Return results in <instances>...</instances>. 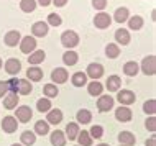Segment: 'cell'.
Returning <instances> with one entry per match:
<instances>
[{
	"label": "cell",
	"instance_id": "obj_1",
	"mask_svg": "<svg viewBox=\"0 0 156 146\" xmlns=\"http://www.w3.org/2000/svg\"><path fill=\"white\" fill-rule=\"evenodd\" d=\"M61 43H62V46L67 48V49L76 48L79 44V35L73 30H67L61 35Z\"/></svg>",
	"mask_w": 156,
	"mask_h": 146
},
{
	"label": "cell",
	"instance_id": "obj_2",
	"mask_svg": "<svg viewBox=\"0 0 156 146\" xmlns=\"http://www.w3.org/2000/svg\"><path fill=\"white\" fill-rule=\"evenodd\" d=\"M140 69L143 71V74H146V76H154L156 74V56L154 54H150V56H146L145 59L141 61Z\"/></svg>",
	"mask_w": 156,
	"mask_h": 146
},
{
	"label": "cell",
	"instance_id": "obj_3",
	"mask_svg": "<svg viewBox=\"0 0 156 146\" xmlns=\"http://www.w3.org/2000/svg\"><path fill=\"white\" fill-rule=\"evenodd\" d=\"M18 44H20V49H22V53H25V54H31V53L36 49V40L33 38V36H30V35L20 40Z\"/></svg>",
	"mask_w": 156,
	"mask_h": 146
},
{
	"label": "cell",
	"instance_id": "obj_4",
	"mask_svg": "<svg viewBox=\"0 0 156 146\" xmlns=\"http://www.w3.org/2000/svg\"><path fill=\"white\" fill-rule=\"evenodd\" d=\"M112 23V16L108 13H105V12H100V13L95 15L94 18V25L95 28H99V30H105V28H108Z\"/></svg>",
	"mask_w": 156,
	"mask_h": 146
},
{
	"label": "cell",
	"instance_id": "obj_5",
	"mask_svg": "<svg viewBox=\"0 0 156 146\" xmlns=\"http://www.w3.org/2000/svg\"><path fill=\"white\" fill-rule=\"evenodd\" d=\"M113 103H115V100L113 97L110 95H99V100H97V108H99V112H110Z\"/></svg>",
	"mask_w": 156,
	"mask_h": 146
},
{
	"label": "cell",
	"instance_id": "obj_6",
	"mask_svg": "<svg viewBox=\"0 0 156 146\" xmlns=\"http://www.w3.org/2000/svg\"><path fill=\"white\" fill-rule=\"evenodd\" d=\"M117 100H119L122 105L128 107V105H132L135 100H136V97H135V94L132 92V90L122 89V90H119V94H117Z\"/></svg>",
	"mask_w": 156,
	"mask_h": 146
},
{
	"label": "cell",
	"instance_id": "obj_7",
	"mask_svg": "<svg viewBox=\"0 0 156 146\" xmlns=\"http://www.w3.org/2000/svg\"><path fill=\"white\" fill-rule=\"evenodd\" d=\"M86 76L90 77L92 81H97V79H100V77L104 76V66L99 64V62H92V64H89V68H87Z\"/></svg>",
	"mask_w": 156,
	"mask_h": 146
},
{
	"label": "cell",
	"instance_id": "obj_8",
	"mask_svg": "<svg viewBox=\"0 0 156 146\" xmlns=\"http://www.w3.org/2000/svg\"><path fill=\"white\" fill-rule=\"evenodd\" d=\"M31 116H33V112H31V108L28 105L18 107V108H16V112H15V118L20 120L22 123H28L31 120Z\"/></svg>",
	"mask_w": 156,
	"mask_h": 146
},
{
	"label": "cell",
	"instance_id": "obj_9",
	"mask_svg": "<svg viewBox=\"0 0 156 146\" xmlns=\"http://www.w3.org/2000/svg\"><path fill=\"white\" fill-rule=\"evenodd\" d=\"M48 31H49V26L46 22H36V23H33V26H31L33 38H43V36L48 35Z\"/></svg>",
	"mask_w": 156,
	"mask_h": 146
},
{
	"label": "cell",
	"instance_id": "obj_10",
	"mask_svg": "<svg viewBox=\"0 0 156 146\" xmlns=\"http://www.w3.org/2000/svg\"><path fill=\"white\" fill-rule=\"evenodd\" d=\"M2 128H3V131L8 133V135H12V133H15L16 131V128H18V122H16V118L15 116H5V118L2 120Z\"/></svg>",
	"mask_w": 156,
	"mask_h": 146
},
{
	"label": "cell",
	"instance_id": "obj_11",
	"mask_svg": "<svg viewBox=\"0 0 156 146\" xmlns=\"http://www.w3.org/2000/svg\"><path fill=\"white\" fill-rule=\"evenodd\" d=\"M18 100H20V97L16 92H7V95L3 97V107L7 110H13L18 105Z\"/></svg>",
	"mask_w": 156,
	"mask_h": 146
},
{
	"label": "cell",
	"instance_id": "obj_12",
	"mask_svg": "<svg viewBox=\"0 0 156 146\" xmlns=\"http://www.w3.org/2000/svg\"><path fill=\"white\" fill-rule=\"evenodd\" d=\"M67 77H69V74L64 68H56L51 72V81H54V84H64Z\"/></svg>",
	"mask_w": 156,
	"mask_h": 146
},
{
	"label": "cell",
	"instance_id": "obj_13",
	"mask_svg": "<svg viewBox=\"0 0 156 146\" xmlns=\"http://www.w3.org/2000/svg\"><path fill=\"white\" fill-rule=\"evenodd\" d=\"M132 110H130L128 107H119L115 110V118L119 120V122H122V123H126V122H130L132 120Z\"/></svg>",
	"mask_w": 156,
	"mask_h": 146
},
{
	"label": "cell",
	"instance_id": "obj_14",
	"mask_svg": "<svg viewBox=\"0 0 156 146\" xmlns=\"http://www.w3.org/2000/svg\"><path fill=\"white\" fill-rule=\"evenodd\" d=\"M20 40H22V35H20V31H16V30L8 31L5 35V38H3L5 44H7V46H10V48H15L16 44L20 43Z\"/></svg>",
	"mask_w": 156,
	"mask_h": 146
},
{
	"label": "cell",
	"instance_id": "obj_15",
	"mask_svg": "<svg viewBox=\"0 0 156 146\" xmlns=\"http://www.w3.org/2000/svg\"><path fill=\"white\" fill-rule=\"evenodd\" d=\"M20 69H22V62L18 59H15V57H10V59H7L5 62V71L10 76H15V74L20 72Z\"/></svg>",
	"mask_w": 156,
	"mask_h": 146
},
{
	"label": "cell",
	"instance_id": "obj_16",
	"mask_svg": "<svg viewBox=\"0 0 156 146\" xmlns=\"http://www.w3.org/2000/svg\"><path fill=\"white\" fill-rule=\"evenodd\" d=\"M49 140H51L53 146H66V135H64V131H61V130L53 131L51 136H49Z\"/></svg>",
	"mask_w": 156,
	"mask_h": 146
},
{
	"label": "cell",
	"instance_id": "obj_17",
	"mask_svg": "<svg viewBox=\"0 0 156 146\" xmlns=\"http://www.w3.org/2000/svg\"><path fill=\"white\" fill-rule=\"evenodd\" d=\"M46 122L51 125H58L62 122V112L59 108H54V110H49L48 115H46Z\"/></svg>",
	"mask_w": 156,
	"mask_h": 146
},
{
	"label": "cell",
	"instance_id": "obj_18",
	"mask_svg": "<svg viewBox=\"0 0 156 146\" xmlns=\"http://www.w3.org/2000/svg\"><path fill=\"white\" fill-rule=\"evenodd\" d=\"M128 18H130V10H128L126 7L117 8L115 13H113V20H115L117 23H125Z\"/></svg>",
	"mask_w": 156,
	"mask_h": 146
},
{
	"label": "cell",
	"instance_id": "obj_19",
	"mask_svg": "<svg viewBox=\"0 0 156 146\" xmlns=\"http://www.w3.org/2000/svg\"><path fill=\"white\" fill-rule=\"evenodd\" d=\"M44 57H46V53L43 49H35V51L28 56V62H30L31 66H36V64H40V62H43Z\"/></svg>",
	"mask_w": 156,
	"mask_h": 146
},
{
	"label": "cell",
	"instance_id": "obj_20",
	"mask_svg": "<svg viewBox=\"0 0 156 146\" xmlns=\"http://www.w3.org/2000/svg\"><path fill=\"white\" fill-rule=\"evenodd\" d=\"M119 141H120L122 146H133L136 138H135V135L130 131H122V133H119Z\"/></svg>",
	"mask_w": 156,
	"mask_h": 146
},
{
	"label": "cell",
	"instance_id": "obj_21",
	"mask_svg": "<svg viewBox=\"0 0 156 146\" xmlns=\"http://www.w3.org/2000/svg\"><path fill=\"white\" fill-rule=\"evenodd\" d=\"M138 71H140V64H138V62H135V61L125 62V66H123V72H125V76L135 77V76L138 74Z\"/></svg>",
	"mask_w": 156,
	"mask_h": 146
},
{
	"label": "cell",
	"instance_id": "obj_22",
	"mask_svg": "<svg viewBox=\"0 0 156 146\" xmlns=\"http://www.w3.org/2000/svg\"><path fill=\"white\" fill-rule=\"evenodd\" d=\"M33 90V85L28 79H18V87H16V92L23 94V95H30Z\"/></svg>",
	"mask_w": 156,
	"mask_h": 146
},
{
	"label": "cell",
	"instance_id": "obj_23",
	"mask_svg": "<svg viewBox=\"0 0 156 146\" xmlns=\"http://www.w3.org/2000/svg\"><path fill=\"white\" fill-rule=\"evenodd\" d=\"M115 41L117 44H128L130 43V33L128 30H125V28H119V30L115 31Z\"/></svg>",
	"mask_w": 156,
	"mask_h": 146
},
{
	"label": "cell",
	"instance_id": "obj_24",
	"mask_svg": "<svg viewBox=\"0 0 156 146\" xmlns=\"http://www.w3.org/2000/svg\"><path fill=\"white\" fill-rule=\"evenodd\" d=\"M79 61V54L76 51H71V49H67V51L62 54V62H64L66 66H76Z\"/></svg>",
	"mask_w": 156,
	"mask_h": 146
},
{
	"label": "cell",
	"instance_id": "obj_25",
	"mask_svg": "<svg viewBox=\"0 0 156 146\" xmlns=\"http://www.w3.org/2000/svg\"><path fill=\"white\" fill-rule=\"evenodd\" d=\"M126 22H128V28H130V30L138 31V30H141V28H143V23H145V20H143L140 15H133V16H130Z\"/></svg>",
	"mask_w": 156,
	"mask_h": 146
},
{
	"label": "cell",
	"instance_id": "obj_26",
	"mask_svg": "<svg viewBox=\"0 0 156 146\" xmlns=\"http://www.w3.org/2000/svg\"><path fill=\"white\" fill-rule=\"evenodd\" d=\"M71 82H73L74 87H82L87 84V76L86 72H82V71H79V72H74L73 77H71Z\"/></svg>",
	"mask_w": 156,
	"mask_h": 146
},
{
	"label": "cell",
	"instance_id": "obj_27",
	"mask_svg": "<svg viewBox=\"0 0 156 146\" xmlns=\"http://www.w3.org/2000/svg\"><path fill=\"white\" fill-rule=\"evenodd\" d=\"M120 84H122V79L119 76H108V79H107L108 92H117V90H120Z\"/></svg>",
	"mask_w": 156,
	"mask_h": 146
},
{
	"label": "cell",
	"instance_id": "obj_28",
	"mask_svg": "<svg viewBox=\"0 0 156 146\" xmlns=\"http://www.w3.org/2000/svg\"><path fill=\"white\" fill-rule=\"evenodd\" d=\"M35 135H40V136H44L49 133V123L44 122V120H40V122L35 123Z\"/></svg>",
	"mask_w": 156,
	"mask_h": 146
},
{
	"label": "cell",
	"instance_id": "obj_29",
	"mask_svg": "<svg viewBox=\"0 0 156 146\" xmlns=\"http://www.w3.org/2000/svg\"><path fill=\"white\" fill-rule=\"evenodd\" d=\"M20 141H22L23 146H31V144H35V141H36V135H35L33 131L27 130V131L22 133V136H20Z\"/></svg>",
	"mask_w": 156,
	"mask_h": 146
},
{
	"label": "cell",
	"instance_id": "obj_30",
	"mask_svg": "<svg viewBox=\"0 0 156 146\" xmlns=\"http://www.w3.org/2000/svg\"><path fill=\"white\" fill-rule=\"evenodd\" d=\"M102 90H104V85L100 84L99 81H92L89 85H87V92L90 95H94V97H99V95H102Z\"/></svg>",
	"mask_w": 156,
	"mask_h": 146
},
{
	"label": "cell",
	"instance_id": "obj_31",
	"mask_svg": "<svg viewBox=\"0 0 156 146\" xmlns=\"http://www.w3.org/2000/svg\"><path fill=\"white\" fill-rule=\"evenodd\" d=\"M79 131H81V130H79V123H67V127H66V136L71 141H74L76 138H77Z\"/></svg>",
	"mask_w": 156,
	"mask_h": 146
},
{
	"label": "cell",
	"instance_id": "obj_32",
	"mask_svg": "<svg viewBox=\"0 0 156 146\" xmlns=\"http://www.w3.org/2000/svg\"><path fill=\"white\" fill-rule=\"evenodd\" d=\"M76 120H77V123H82V125L90 123L92 113H90L89 110H86V108H82V110H79V112H77V115H76Z\"/></svg>",
	"mask_w": 156,
	"mask_h": 146
},
{
	"label": "cell",
	"instance_id": "obj_33",
	"mask_svg": "<svg viewBox=\"0 0 156 146\" xmlns=\"http://www.w3.org/2000/svg\"><path fill=\"white\" fill-rule=\"evenodd\" d=\"M27 77L33 82H38V81L43 79V71H41L40 68H30L27 71Z\"/></svg>",
	"mask_w": 156,
	"mask_h": 146
},
{
	"label": "cell",
	"instance_id": "obj_34",
	"mask_svg": "<svg viewBox=\"0 0 156 146\" xmlns=\"http://www.w3.org/2000/svg\"><path fill=\"white\" fill-rule=\"evenodd\" d=\"M105 54H107V57H110V59H115V57H119L120 54V48L117 43H110L105 46Z\"/></svg>",
	"mask_w": 156,
	"mask_h": 146
},
{
	"label": "cell",
	"instance_id": "obj_35",
	"mask_svg": "<svg viewBox=\"0 0 156 146\" xmlns=\"http://www.w3.org/2000/svg\"><path fill=\"white\" fill-rule=\"evenodd\" d=\"M76 140H79V146H92V138H90L89 131H86V130L79 131Z\"/></svg>",
	"mask_w": 156,
	"mask_h": 146
},
{
	"label": "cell",
	"instance_id": "obj_36",
	"mask_svg": "<svg viewBox=\"0 0 156 146\" xmlns=\"http://www.w3.org/2000/svg\"><path fill=\"white\" fill-rule=\"evenodd\" d=\"M36 8V0H22L20 2V10L25 13H30Z\"/></svg>",
	"mask_w": 156,
	"mask_h": 146
},
{
	"label": "cell",
	"instance_id": "obj_37",
	"mask_svg": "<svg viewBox=\"0 0 156 146\" xmlns=\"http://www.w3.org/2000/svg\"><path fill=\"white\" fill-rule=\"evenodd\" d=\"M43 92L46 95V99H53V97H58V94H59V90H58L56 84H46Z\"/></svg>",
	"mask_w": 156,
	"mask_h": 146
},
{
	"label": "cell",
	"instance_id": "obj_38",
	"mask_svg": "<svg viewBox=\"0 0 156 146\" xmlns=\"http://www.w3.org/2000/svg\"><path fill=\"white\" fill-rule=\"evenodd\" d=\"M36 108H38V112H46L48 113L49 110H51V102H49V99H40L36 102Z\"/></svg>",
	"mask_w": 156,
	"mask_h": 146
},
{
	"label": "cell",
	"instance_id": "obj_39",
	"mask_svg": "<svg viewBox=\"0 0 156 146\" xmlns=\"http://www.w3.org/2000/svg\"><path fill=\"white\" fill-rule=\"evenodd\" d=\"M143 110H145V113H148V115H154L156 113V100L154 99L146 100V102L143 103Z\"/></svg>",
	"mask_w": 156,
	"mask_h": 146
},
{
	"label": "cell",
	"instance_id": "obj_40",
	"mask_svg": "<svg viewBox=\"0 0 156 146\" xmlns=\"http://www.w3.org/2000/svg\"><path fill=\"white\" fill-rule=\"evenodd\" d=\"M89 135H90V138L92 140H100L104 136V128L100 127V125H94V127L90 128V131H89Z\"/></svg>",
	"mask_w": 156,
	"mask_h": 146
},
{
	"label": "cell",
	"instance_id": "obj_41",
	"mask_svg": "<svg viewBox=\"0 0 156 146\" xmlns=\"http://www.w3.org/2000/svg\"><path fill=\"white\" fill-rule=\"evenodd\" d=\"M46 23H48V26H59V25L62 23V20L58 13H49L48 15V22Z\"/></svg>",
	"mask_w": 156,
	"mask_h": 146
},
{
	"label": "cell",
	"instance_id": "obj_42",
	"mask_svg": "<svg viewBox=\"0 0 156 146\" xmlns=\"http://www.w3.org/2000/svg\"><path fill=\"white\" fill-rule=\"evenodd\" d=\"M145 127H146V130H150V131H156V118L153 115L145 122Z\"/></svg>",
	"mask_w": 156,
	"mask_h": 146
},
{
	"label": "cell",
	"instance_id": "obj_43",
	"mask_svg": "<svg viewBox=\"0 0 156 146\" xmlns=\"http://www.w3.org/2000/svg\"><path fill=\"white\" fill-rule=\"evenodd\" d=\"M7 85H8V92H16V87H18V79H8L7 81Z\"/></svg>",
	"mask_w": 156,
	"mask_h": 146
},
{
	"label": "cell",
	"instance_id": "obj_44",
	"mask_svg": "<svg viewBox=\"0 0 156 146\" xmlns=\"http://www.w3.org/2000/svg\"><path fill=\"white\" fill-rule=\"evenodd\" d=\"M92 7L95 10H104L107 7V0H92Z\"/></svg>",
	"mask_w": 156,
	"mask_h": 146
},
{
	"label": "cell",
	"instance_id": "obj_45",
	"mask_svg": "<svg viewBox=\"0 0 156 146\" xmlns=\"http://www.w3.org/2000/svg\"><path fill=\"white\" fill-rule=\"evenodd\" d=\"M8 92V85H7V81H0V99H3Z\"/></svg>",
	"mask_w": 156,
	"mask_h": 146
},
{
	"label": "cell",
	"instance_id": "obj_46",
	"mask_svg": "<svg viewBox=\"0 0 156 146\" xmlns=\"http://www.w3.org/2000/svg\"><path fill=\"white\" fill-rule=\"evenodd\" d=\"M51 3H54L56 7H64L67 3V0H51Z\"/></svg>",
	"mask_w": 156,
	"mask_h": 146
},
{
	"label": "cell",
	"instance_id": "obj_47",
	"mask_svg": "<svg viewBox=\"0 0 156 146\" xmlns=\"http://www.w3.org/2000/svg\"><path fill=\"white\" fill-rule=\"evenodd\" d=\"M146 146H156V140H154V136H151L150 140H146Z\"/></svg>",
	"mask_w": 156,
	"mask_h": 146
},
{
	"label": "cell",
	"instance_id": "obj_48",
	"mask_svg": "<svg viewBox=\"0 0 156 146\" xmlns=\"http://www.w3.org/2000/svg\"><path fill=\"white\" fill-rule=\"evenodd\" d=\"M36 3H40V5L41 7H48L49 5V3H51V0H38V2Z\"/></svg>",
	"mask_w": 156,
	"mask_h": 146
},
{
	"label": "cell",
	"instance_id": "obj_49",
	"mask_svg": "<svg viewBox=\"0 0 156 146\" xmlns=\"http://www.w3.org/2000/svg\"><path fill=\"white\" fill-rule=\"evenodd\" d=\"M12 146H23V144H22V143H20V144H18V143H15V144H12Z\"/></svg>",
	"mask_w": 156,
	"mask_h": 146
},
{
	"label": "cell",
	"instance_id": "obj_50",
	"mask_svg": "<svg viewBox=\"0 0 156 146\" xmlns=\"http://www.w3.org/2000/svg\"><path fill=\"white\" fill-rule=\"evenodd\" d=\"M99 146H108L107 143H102V144H99Z\"/></svg>",
	"mask_w": 156,
	"mask_h": 146
},
{
	"label": "cell",
	"instance_id": "obj_51",
	"mask_svg": "<svg viewBox=\"0 0 156 146\" xmlns=\"http://www.w3.org/2000/svg\"><path fill=\"white\" fill-rule=\"evenodd\" d=\"M2 64H3V62H2V57H0V68H2Z\"/></svg>",
	"mask_w": 156,
	"mask_h": 146
},
{
	"label": "cell",
	"instance_id": "obj_52",
	"mask_svg": "<svg viewBox=\"0 0 156 146\" xmlns=\"http://www.w3.org/2000/svg\"><path fill=\"white\" fill-rule=\"evenodd\" d=\"M120 146H122V144H120Z\"/></svg>",
	"mask_w": 156,
	"mask_h": 146
}]
</instances>
